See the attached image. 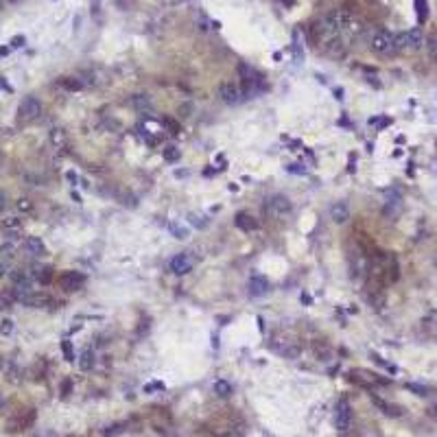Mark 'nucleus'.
I'll list each match as a JSON object with an SVG mask.
<instances>
[{"mask_svg": "<svg viewBox=\"0 0 437 437\" xmlns=\"http://www.w3.org/2000/svg\"><path fill=\"white\" fill-rule=\"evenodd\" d=\"M94 363H96V357H94V350H83V354H81V359H79V367L83 369V372H90L94 367Z\"/></svg>", "mask_w": 437, "mask_h": 437, "instance_id": "6ab92c4d", "label": "nucleus"}, {"mask_svg": "<svg viewBox=\"0 0 437 437\" xmlns=\"http://www.w3.org/2000/svg\"><path fill=\"white\" fill-rule=\"evenodd\" d=\"M15 208H18V212H31V210H33V201L27 199V197H20L15 201Z\"/></svg>", "mask_w": 437, "mask_h": 437, "instance_id": "c85d7f7f", "label": "nucleus"}, {"mask_svg": "<svg viewBox=\"0 0 437 437\" xmlns=\"http://www.w3.org/2000/svg\"><path fill=\"white\" fill-rule=\"evenodd\" d=\"M156 389H162V391H164V383H151V385L144 387V391H147V394H149V391H156Z\"/></svg>", "mask_w": 437, "mask_h": 437, "instance_id": "c9c22d12", "label": "nucleus"}, {"mask_svg": "<svg viewBox=\"0 0 437 437\" xmlns=\"http://www.w3.org/2000/svg\"><path fill=\"white\" fill-rule=\"evenodd\" d=\"M249 293H252L254 297H263L269 293V280L263 278V276H252L249 278Z\"/></svg>", "mask_w": 437, "mask_h": 437, "instance_id": "9b49d317", "label": "nucleus"}, {"mask_svg": "<svg viewBox=\"0 0 437 437\" xmlns=\"http://www.w3.org/2000/svg\"><path fill=\"white\" fill-rule=\"evenodd\" d=\"M70 389H72V380L66 378V380H63V385H61V396H68Z\"/></svg>", "mask_w": 437, "mask_h": 437, "instance_id": "f704fd0d", "label": "nucleus"}, {"mask_svg": "<svg viewBox=\"0 0 437 437\" xmlns=\"http://www.w3.org/2000/svg\"><path fill=\"white\" fill-rule=\"evenodd\" d=\"M5 208H7V195H5L3 190H0V212H3Z\"/></svg>", "mask_w": 437, "mask_h": 437, "instance_id": "a19ab883", "label": "nucleus"}, {"mask_svg": "<svg viewBox=\"0 0 437 437\" xmlns=\"http://www.w3.org/2000/svg\"><path fill=\"white\" fill-rule=\"evenodd\" d=\"M330 218H333L337 225H343L347 218H350V208H347L345 201H337V204L330 206Z\"/></svg>", "mask_w": 437, "mask_h": 437, "instance_id": "f8f14e48", "label": "nucleus"}, {"mask_svg": "<svg viewBox=\"0 0 437 437\" xmlns=\"http://www.w3.org/2000/svg\"><path fill=\"white\" fill-rule=\"evenodd\" d=\"M335 96H337V99H339V101H341V99H343V90H341V88H337V90H335Z\"/></svg>", "mask_w": 437, "mask_h": 437, "instance_id": "79ce46f5", "label": "nucleus"}, {"mask_svg": "<svg viewBox=\"0 0 437 437\" xmlns=\"http://www.w3.org/2000/svg\"><path fill=\"white\" fill-rule=\"evenodd\" d=\"M350 424H352V407L345 398H339L337 407H335V426H337V431L345 433L350 428Z\"/></svg>", "mask_w": 437, "mask_h": 437, "instance_id": "39448f33", "label": "nucleus"}, {"mask_svg": "<svg viewBox=\"0 0 437 437\" xmlns=\"http://www.w3.org/2000/svg\"><path fill=\"white\" fill-rule=\"evenodd\" d=\"M59 85L63 88V90H68V92H79L81 88H83L81 79H77V77H61L59 79Z\"/></svg>", "mask_w": 437, "mask_h": 437, "instance_id": "aec40b11", "label": "nucleus"}, {"mask_svg": "<svg viewBox=\"0 0 437 437\" xmlns=\"http://www.w3.org/2000/svg\"><path fill=\"white\" fill-rule=\"evenodd\" d=\"M132 105L136 110H149L151 107V101H149V96L147 94H136V96H132Z\"/></svg>", "mask_w": 437, "mask_h": 437, "instance_id": "393cba45", "label": "nucleus"}, {"mask_svg": "<svg viewBox=\"0 0 437 437\" xmlns=\"http://www.w3.org/2000/svg\"><path fill=\"white\" fill-rule=\"evenodd\" d=\"M118 433H123V426H112V431H107L105 433V437H114V435H118Z\"/></svg>", "mask_w": 437, "mask_h": 437, "instance_id": "ea45409f", "label": "nucleus"}, {"mask_svg": "<svg viewBox=\"0 0 437 437\" xmlns=\"http://www.w3.org/2000/svg\"><path fill=\"white\" fill-rule=\"evenodd\" d=\"M407 44H409V51H420L424 46V33L420 27H413L411 31H407Z\"/></svg>", "mask_w": 437, "mask_h": 437, "instance_id": "dca6fc26", "label": "nucleus"}, {"mask_svg": "<svg viewBox=\"0 0 437 437\" xmlns=\"http://www.w3.org/2000/svg\"><path fill=\"white\" fill-rule=\"evenodd\" d=\"M5 273H7V265H5V263H0V278H3Z\"/></svg>", "mask_w": 437, "mask_h": 437, "instance_id": "37998d69", "label": "nucleus"}, {"mask_svg": "<svg viewBox=\"0 0 437 437\" xmlns=\"http://www.w3.org/2000/svg\"><path fill=\"white\" fill-rule=\"evenodd\" d=\"M20 304L29 306V309H46V306L53 304V297L48 293H42V291H31L29 295H24L20 299Z\"/></svg>", "mask_w": 437, "mask_h": 437, "instance_id": "1a4fd4ad", "label": "nucleus"}, {"mask_svg": "<svg viewBox=\"0 0 437 437\" xmlns=\"http://www.w3.org/2000/svg\"><path fill=\"white\" fill-rule=\"evenodd\" d=\"M35 418H37V411L35 409H27V411H20L18 416H13L9 422H7V431L9 433H22L31 428L35 424Z\"/></svg>", "mask_w": 437, "mask_h": 437, "instance_id": "20e7f679", "label": "nucleus"}, {"mask_svg": "<svg viewBox=\"0 0 437 437\" xmlns=\"http://www.w3.org/2000/svg\"><path fill=\"white\" fill-rule=\"evenodd\" d=\"M404 387H407L409 391H413L416 396H428V387H426V385H420V383H407Z\"/></svg>", "mask_w": 437, "mask_h": 437, "instance_id": "7c9ffc66", "label": "nucleus"}, {"mask_svg": "<svg viewBox=\"0 0 437 437\" xmlns=\"http://www.w3.org/2000/svg\"><path fill=\"white\" fill-rule=\"evenodd\" d=\"M57 282L63 291H79L85 285V276L81 271H63L57 278Z\"/></svg>", "mask_w": 437, "mask_h": 437, "instance_id": "6e6552de", "label": "nucleus"}, {"mask_svg": "<svg viewBox=\"0 0 437 437\" xmlns=\"http://www.w3.org/2000/svg\"><path fill=\"white\" fill-rule=\"evenodd\" d=\"M426 51H428V57L437 61V35H431L426 39Z\"/></svg>", "mask_w": 437, "mask_h": 437, "instance_id": "cd10ccee", "label": "nucleus"}, {"mask_svg": "<svg viewBox=\"0 0 437 437\" xmlns=\"http://www.w3.org/2000/svg\"><path fill=\"white\" fill-rule=\"evenodd\" d=\"M3 164H5V158H3V153H0V168H3Z\"/></svg>", "mask_w": 437, "mask_h": 437, "instance_id": "c03bdc74", "label": "nucleus"}, {"mask_svg": "<svg viewBox=\"0 0 437 437\" xmlns=\"http://www.w3.org/2000/svg\"><path fill=\"white\" fill-rule=\"evenodd\" d=\"M9 3H15V0H9Z\"/></svg>", "mask_w": 437, "mask_h": 437, "instance_id": "de8ad7c7", "label": "nucleus"}, {"mask_svg": "<svg viewBox=\"0 0 437 437\" xmlns=\"http://www.w3.org/2000/svg\"><path fill=\"white\" fill-rule=\"evenodd\" d=\"M394 44H396V53H404V51H409V44H407V31H402V33H396Z\"/></svg>", "mask_w": 437, "mask_h": 437, "instance_id": "a878e982", "label": "nucleus"}, {"mask_svg": "<svg viewBox=\"0 0 437 437\" xmlns=\"http://www.w3.org/2000/svg\"><path fill=\"white\" fill-rule=\"evenodd\" d=\"M0 225H3V230H7V232H18L22 228V218L18 214H9L0 221Z\"/></svg>", "mask_w": 437, "mask_h": 437, "instance_id": "a211bd4d", "label": "nucleus"}, {"mask_svg": "<svg viewBox=\"0 0 437 437\" xmlns=\"http://www.w3.org/2000/svg\"><path fill=\"white\" fill-rule=\"evenodd\" d=\"M66 180H68V182H70L72 186H75V184L79 182V175H77L75 171H68V173H66Z\"/></svg>", "mask_w": 437, "mask_h": 437, "instance_id": "4c0bfd02", "label": "nucleus"}, {"mask_svg": "<svg viewBox=\"0 0 437 437\" xmlns=\"http://www.w3.org/2000/svg\"><path fill=\"white\" fill-rule=\"evenodd\" d=\"M234 223H236V228L243 230V232H254L258 228L256 218L249 214V212H238L236 216H234Z\"/></svg>", "mask_w": 437, "mask_h": 437, "instance_id": "2eb2a0df", "label": "nucleus"}, {"mask_svg": "<svg viewBox=\"0 0 437 437\" xmlns=\"http://www.w3.org/2000/svg\"><path fill=\"white\" fill-rule=\"evenodd\" d=\"M369 125L376 127V129H385V127L391 125V118H387V116H376V118H369Z\"/></svg>", "mask_w": 437, "mask_h": 437, "instance_id": "c756f323", "label": "nucleus"}, {"mask_svg": "<svg viewBox=\"0 0 437 437\" xmlns=\"http://www.w3.org/2000/svg\"><path fill=\"white\" fill-rule=\"evenodd\" d=\"M180 156H182V151L177 149L175 144H168V147L162 149V158H164L166 162H177V160H180Z\"/></svg>", "mask_w": 437, "mask_h": 437, "instance_id": "5701e85b", "label": "nucleus"}, {"mask_svg": "<svg viewBox=\"0 0 437 437\" xmlns=\"http://www.w3.org/2000/svg\"><path fill=\"white\" fill-rule=\"evenodd\" d=\"M48 140H51V147L55 151H63L68 147V136H66V132H63L61 127H53L51 134H48Z\"/></svg>", "mask_w": 437, "mask_h": 437, "instance_id": "ddd939ff", "label": "nucleus"}, {"mask_svg": "<svg viewBox=\"0 0 437 437\" xmlns=\"http://www.w3.org/2000/svg\"><path fill=\"white\" fill-rule=\"evenodd\" d=\"M0 9H3V0H0Z\"/></svg>", "mask_w": 437, "mask_h": 437, "instance_id": "a18cd8bd", "label": "nucleus"}, {"mask_svg": "<svg viewBox=\"0 0 437 437\" xmlns=\"http://www.w3.org/2000/svg\"><path fill=\"white\" fill-rule=\"evenodd\" d=\"M42 114V103L35 96H24L22 103L18 105V120L20 123H31V120L39 118Z\"/></svg>", "mask_w": 437, "mask_h": 437, "instance_id": "7ed1b4c3", "label": "nucleus"}, {"mask_svg": "<svg viewBox=\"0 0 437 437\" xmlns=\"http://www.w3.org/2000/svg\"><path fill=\"white\" fill-rule=\"evenodd\" d=\"M214 394L218 396V398H230L232 396V385L228 383V380H216L214 383Z\"/></svg>", "mask_w": 437, "mask_h": 437, "instance_id": "4be33fe9", "label": "nucleus"}, {"mask_svg": "<svg viewBox=\"0 0 437 437\" xmlns=\"http://www.w3.org/2000/svg\"><path fill=\"white\" fill-rule=\"evenodd\" d=\"M238 75L243 79V83H245V90H243V94L249 96V99H254V96L263 94L267 90V81H265V77L256 68L247 66V63H238Z\"/></svg>", "mask_w": 437, "mask_h": 437, "instance_id": "f257e3e1", "label": "nucleus"}, {"mask_svg": "<svg viewBox=\"0 0 437 437\" xmlns=\"http://www.w3.org/2000/svg\"><path fill=\"white\" fill-rule=\"evenodd\" d=\"M35 437H44V435H35Z\"/></svg>", "mask_w": 437, "mask_h": 437, "instance_id": "49530a36", "label": "nucleus"}, {"mask_svg": "<svg viewBox=\"0 0 437 437\" xmlns=\"http://www.w3.org/2000/svg\"><path fill=\"white\" fill-rule=\"evenodd\" d=\"M162 125L168 129V134H180V123H175L173 118H162Z\"/></svg>", "mask_w": 437, "mask_h": 437, "instance_id": "473e14b6", "label": "nucleus"}, {"mask_svg": "<svg viewBox=\"0 0 437 437\" xmlns=\"http://www.w3.org/2000/svg\"><path fill=\"white\" fill-rule=\"evenodd\" d=\"M11 46H13V48H20V46H24V35H15V37L11 39Z\"/></svg>", "mask_w": 437, "mask_h": 437, "instance_id": "e433bc0d", "label": "nucleus"}, {"mask_svg": "<svg viewBox=\"0 0 437 437\" xmlns=\"http://www.w3.org/2000/svg\"><path fill=\"white\" fill-rule=\"evenodd\" d=\"M24 249L31 256H46V245L39 236H27L24 238Z\"/></svg>", "mask_w": 437, "mask_h": 437, "instance_id": "4468645a", "label": "nucleus"}, {"mask_svg": "<svg viewBox=\"0 0 437 437\" xmlns=\"http://www.w3.org/2000/svg\"><path fill=\"white\" fill-rule=\"evenodd\" d=\"M171 232L175 234V238H186V230H180V228H175V225H171Z\"/></svg>", "mask_w": 437, "mask_h": 437, "instance_id": "58836bf2", "label": "nucleus"}, {"mask_svg": "<svg viewBox=\"0 0 437 437\" xmlns=\"http://www.w3.org/2000/svg\"><path fill=\"white\" fill-rule=\"evenodd\" d=\"M13 333V319H9V317H5L3 321H0V335H11Z\"/></svg>", "mask_w": 437, "mask_h": 437, "instance_id": "2f4dec72", "label": "nucleus"}, {"mask_svg": "<svg viewBox=\"0 0 437 437\" xmlns=\"http://www.w3.org/2000/svg\"><path fill=\"white\" fill-rule=\"evenodd\" d=\"M267 212L276 218H282V216H289L291 210H293V204H291V199L287 195H273L269 201H267Z\"/></svg>", "mask_w": 437, "mask_h": 437, "instance_id": "423d86ee", "label": "nucleus"}, {"mask_svg": "<svg viewBox=\"0 0 437 437\" xmlns=\"http://www.w3.org/2000/svg\"><path fill=\"white\" fill-rule=\"evenodd\" d=\"M287 171H289V173H293V175H306L304 164H289V166H287Z\"/></svg>", "mask_w": 437, "mask_h": 437, "instance_id": "72a5a7b5", "label": "nucleus"}, {"mask_svg": "<svg viewBox=\"0 0 437 437\" xmlns=\"http://www.w3.org/2000/svg\"><path fill=\"white\" fill-rule=\"evenodd\" d=\"M416 13H418V22L424 24L428 18V3L426 0H416Z\"/></svg>", "mask_w": 437, "mask_h": 437, "instance_id": "b1692460", "label": "nucleus"}, {"mask_svg": "<svg viewBox=\"0 0 437 437\" xmlns=\"http://www.w3.org/2000/svg\"><path fill=\"white\" fill-rule=\"evenodd\" d=\"M0 404H3V400H0Z\"/></svg>", "mask_w": 437, "mask_h": 437, "instance_id": "09e8293b", "label": "nucleus"}, {"mask_svg": "<svg viewBox=\"0 0 437 437\" xmlns=\"http://www.w3.org/2000/svg\"><path fill=\"white\" fill-rule=\"evenodd\" d=\"M192 267H195V260L188 254H177L171 260V271L175 276H186V273L192 271Z\"/></svg>", "mask_w": 437, "mask_h": 437, "instance_id": "9d476101", "label": "nucleus"}, {"mask_svg": "<svg viewBox=\"0 0 437 437\" xmlns=\"http://www.w3.org/2000/svg\"><path fill=\"white\" fill-rule=\"evenodd\" d=\"M396 33L391 31H385V29H378L374 35L369 37V48L374 51L376 55H383V57H389V55H396Z\"/></svg>", "mask_w": 437, "mask_h": 437, "instance_id": "f03ea898", "label": "nucleus"}, {"mask_svg": "<svg viewBox=\"0 0 437 437\" xmlns=\"http://www.w3.org/2000/svg\"><path fill=\"white\" fill-rule=\"evenodd\" d=\"M372 400H374V404L376 407L383 411L385 416H391V418H396V416H400V409L398 407H394V404H387L385 400H380V398H376V396H372Z\"/></svg>", "mask_w": 437, "mask_h": 437, "instance_id": "412c9836", "label": "nucleus"}, {"mask_svg": "<svg viewBox=\"0 0 437 437\" xmlns=\"http://www.w3.org/2000/svg\"><path fill=\"white\" fill-rule=\"evenodd\" d=\"M61 352H63V359H66L68 363L75 361V347H72L70 339H63V341H61Z\"/></svg>", "mask_w": 437, "mask_h": 437, "instance_id": "bb28decb", "label": "nucleus"}, {"mask_svg": "<svg viewBox=\"0 0 437 437\" xmlns=\"http://www.w3.org/2000/svg\"><path fill=\"white\" fill-rule=\"evenodd\" d=\"M218 99H221L225 105H238L243 99H245V94H243V90L236 83L223 81V83L218 85Z\"/></svg>", "mask_w": 437, "mask_h": 437, "instance_id": "0eeeda50", "label": "nucleus"}, {"mask_svg": "<svg viewBox=\"0 0 437 437\" xmlns=\"http://www.w3.org/2000/svg\"><path fill=\"white\" fill-rule=\"evenodd\" d=\"M31 278H35L39 285H51L55 278V271H53V267H33Z\"/></svg>", "mask_w": 437, "mask_h": 437, "instance_id": "f3484780", "label": "nucleus"}]
</instances>
